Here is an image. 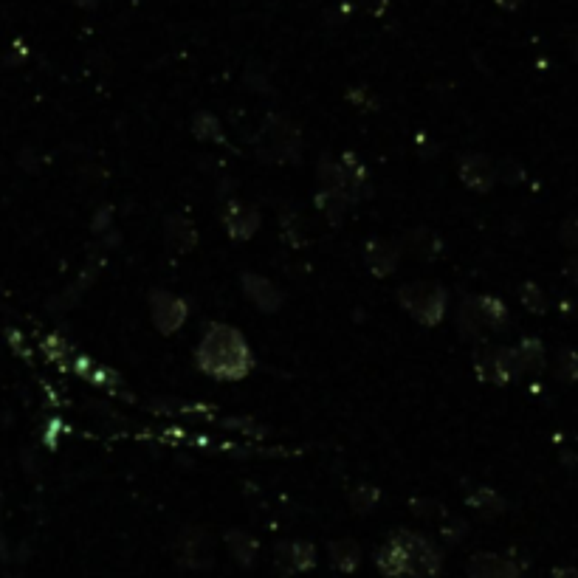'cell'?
<instances>
[{"instance_id":"cell-8","label":"cell","mask_w":578,"mask_h":578,"mask_svg":"<svg viewBox=\"0 0 578 578\" xmlns=\"http://www.w3.org/2000/svg\"><path fill=\"white\" fill-rule=\"evenodd\" d=\"M257 226H260V215L251 206L232 204V209L226 212V229H229V235L235 237V240L251 237L257 232Z\"/></svg>"},{"instance_id":"cell-6","label":"cell","mask_w":578,"mask_h":578,"mask_svg":"<svg viewBox=\"0 0 578 578\" xmlns=\"http://www.w3.org/2000/svg\"><path fill=\"white\" fill-rule=\"evenodd\" d=\"M545 344L539 339H522V342L514 347V367H516V378L519 375H539L545 370Z\"/></svg>"},{"instance_id":"cell-4","label":"cell","mask_w":578,"mask_h":578,"mask_svg":"<svg viewBox=\"0 0 578 578\" xmlns=\"http://www.w3.org/2000/svg\"><path fill=\"white\" fill-rule=\"evenodd\" d=\"M150 305H153V325H156L161 333H172L184 325L187 319V305L178 297H172L167 291H156L150 297Z\"/></svg>"},{"instance_id":"cell-12","label":"cell","mask_w":578,"mask_h":578,"mask_svg":"<svg viewBox=\"0 0 578 578\" xmlns=\"http://www.w3.org/2000/svg\"><path fill=\"white\" fill-rule=\"evenodd\" d=\"M556 378L564 384H576L578 381V350L562 347L556 356Z\"/></svg>"},{"instance_id":"cell-5","label":"cell","mask_w":578,"mask_h":578,"mask_svg":"<svg viewBox=\"0 0 578 578\" xmlns=\"http://www.w3.org/2000/svg\"><path fill=\"white\" fill-rule=\"evenodd\" d=\"M460 178H463L466 187L477 189V192H488L497 181V170H494V164L488 158L474 153V156H466L460 161Z\"/></svg>"},{"instance_id":"cell-2","label":"cell","mask_w":578,"mask_h":578,"mask_svg":"<svg viewBox=\"0 0 578 578\" xmlns=\"http://www.w3.org/2000/svg\"><path fill=\"white\" fill-rule=\"evenodd\" d=\"M398 302L423 325H438L446 313V291L435 282H412L398 291Z\"/></svg>"},{"instance_id":"cell-20","label":"cell","mask_w":578,"mask_h":578,"mask_svg":"<svg viewBox=\"0 0 578 578\" xmlns=\"http://www.w3.org/2000/svg\"><path fill=\"white\" fill-rule=\"evenodd\" d=\"M497 6H502V9H508V12H514V9H519L525 0H494Z\"/></svg>"},{"instance_id":"cell-7","label":"cell","mask_w":578,"mask_h":578,"mask_svg":"<svg viewBox=\"0 0 578 578\" xmlns=\"http://www.w3.org/2000/svg\"><path fill=\"white\" fill-rule=\"evenodd\" d=\"M243 288H246V297H249L260 311L274 313L282 305V294L274 288V282H268L266 277L246 274V277H243Z\"/></svg>"},{"instance_id":"cell-9","label":"cell","mask_w":578,"mask_h":578,"mask_svg":"<svg viewBox=\"0 0 578 578\" xmlns=\"http://www.w3.org/2000/svg\"><path fill=\"white\" fill-rule=\"evenodd\" d=\"M471 578H519V567L502 556H477L471 564Z\"/></svg>"},{"instance_id":"cell-1","label":"cell","mask_w":578,"mask_h":578,"mask_svg":"<svg viewBox=\"0 0 578 578\" xmlns=\"http://www.w3.org/2000/svg\"><path fill=\"white\" fill-rule=\"evenodd\" d=\"M198 367L220 381H237L251 370V353L246 339L229 325H212L195 350Z\"/></svg>"},{"instance_id":"cell-14","label":"cell","mask_w":578,"mask_h":578,"mask_svg":"<svg viewBox=\"0 0 578 578\" xmlns=\"http://www.w3.org/2000/svg\"><path fill=\"white\" fill-rule=\"evenodd\" d=\"M519 299H522L525 311L536 313V316H542V313H547L545 291H542V288H539L536 282H525V285H522V291H519Z\"/></svg>"},{"instance_id":"cell-13","label":"cell","mask_w":578,"mask_h":578,"mask_svg":"<svg viewBox=\"0 0 578 578\" xmlns=\"http://www.w3.org/2000/svg\"><path fill=\"white\" fill-rule=\"evenodd\" d=\"M480 328H483V319L477 311V299H466L460 308V333L474 339V336H480Z\"/></svg>"},{"instance_id":"cell-21","label":"cell","mask_w":578,"mask_h":578,"mask_svg":"<svg viewBox=\"0 0 578 578\" xmlns=\"http://www.w3.org/2000/svg\"><path fill=\"white\" fill-rule=\"evenodd\" d=\"M570 54H573V60L578 63V34H576V40H573V46H570Z\"/></svg>"},{"instance_id":"cell-18","label":"cell","mask_w":578,"mask_h":578,"mask_svg":"<svg viewBox=\"0 0 578 578\" xmlns=\"http://www.w3.org/2000/svg\"><path fill=\"white\" fill-rule=\"evenodd\" d=\"M564 277L578 285V254L576 257H570V260L564 263Z\"/></svg>"},{"instance_id":"cell-15","label":"cell","mask_w":578,"mask_h":578,"mask_svg":"<svg viewBox=\"0 0 578 578\" xmlns=\"http://www.w3.org/2000/svg\"><path fill=\"white\" fill-rule=\"evenodd\" d=\"M471 505H474V508H483V511H491V514H500L502 508H505V502H502L494 491H488V488H483L480 494H474Z\"/></svg>"},{"instance_id":"cell-3","label":"cell","mask_w":578,"mask_h":578,"mask_svg":"<svg viewBox=\"0 0 578 578\" xmlns=\"http://www.w3.org/2000/svg\"><path fill=\"white\" fill-rule=\"evenodd\" d=\"M474 370L483 381L491 384H508L511 378H516L514 367V350L511 347H485L477 353L474 359Z\"/></svg>"},{"instance_id":"cell-11","label":"cell","mask_w":578,"mask_h":578,"mask_svg":"<svg viewBox=\"0 0 578 578\" xmlns=\"http://www.w3.org/2000/svg\"><path fill=\"white\" fill-rule=\"evenodd\" d=\"M477 311H480V319L483 325L494 330H502L508 325V308L502 305L497 297H480L477 299Z\"/></svg>"},{"instance_id":"cell-10","label":"cell","mask_w":578,"mask_h":578,"mask_svg":"<svg viewBox=\"0 0 578 578\" xmlns=\"http://www.w3.org/2000/svg\"><path fill=\"white\" fill-rule=\"evenodd\" d=\"M395 263H398V249L387 243V240H370L367 246V266L373 268L375 274H392L395 271Z\"/></svg>"},{"instance_id":"cell-19","label":"cell","mask_w":578,"mask_h":578,"mask_svg":"<svg viewBox=\"0 0 578 578\" xmlns=\"http://www.w3.org/2000/svg\"><path fill=\"white\" fill-rule=\"evenodd\" d=\"M550 578H578V567H556Z\"/></svg>"},{"instance_id":"cell-17","label":"cell","mask_w":578,"mask_h":578,"mask_svg":"<svg viewBox=\"0 0 578 578\" xmlns=\"http://www.w3.org/2000/svg\"><path fill=\"white\" fill-rule=\"evenodd\" d=\"M500 172H505L502 178H505L508 184H519V181L525 178V170H522L519 164H511V161H505V164H502V170H500Z\"/></svg>"},{"instance_id":"cell-16","label":"cell","mask_w":578,"mask_h":578,"mask_svg":"<svg viewBox=\"0 0 578 578\" xmlns=\"http://www.w3.org/2000/svg\"><path fill=\"white\" fill-rule=\"evenodd\" d=\"M559 240H562V246H567V249H578V215H570V218L562 220Z\"/></svg>"}]
</instances>
